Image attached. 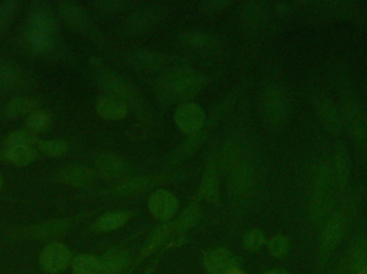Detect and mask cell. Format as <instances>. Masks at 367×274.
<instances>
[{
  "label": "cell",
  "mask_w": 367,
  "mask_h": 274,
  "mask_svg": "<svg viewBox=\"0 0 367 274\" xmlns=\"http://www.w3.org/2000/svg\"><path fill=\"white\" fill-rule=\"evenodd\" d=\"M206 77L192 68H173L166 70L156 79L154 90L164 104L186 103L201 91Z\"/></svg>",
  "instance_id": "1"
},
{
  "label": "cell",
  "mask_w": 367,
  "mask_h": 274,
  "mask_svg": "<svg viewBox=\"0 0 367 274\" xmlns=\"http://www.w3.org/2000/svg\"><path fill=\"white\" fill-rule=\"evenodd\" d=\"M358 196H347L342 205L331 213L322 224L319 242V271L322 272L330 261L331 256L344 239L358 206Z\"/></svg>",
  "instance_id": "2"
},
{
  "label": "cell",
  "mask_w": 367,
  "mask_h": 274,
  "mask_svg": "<svg viewBox=\"0 0 367 274\" xmlns=\"http://www.w3.org/2000/svg\"><path fill=\"white\" fill-rule=\"evenodd\" d=\"M335 190H338V188L335 183L332 166L328 162H322L315 173L310 203V220L316 225H322L332 213Z\"/></svg>",
  "instance_id": "3"
},
{
  "label": "cell",
  "mask_w": 367,
  "mask_h": 274,
  "mask_svg": "<svg viewBox=\"0 0 367 274\" xmlns=\"http://www.w3.org/2000/svg\"><path fill=\"white\" fill-rule=\"evenodd\" d=\"M289 98L282 85L268 86L262 97V112L264 118L272 127H282L288 119Z\"/></svg>",
  "instance_id": "4"
},
{
  "label": "cell",
  "mask_w": 367,
  "mask_h": 274,
  "mask_svg": "<svg viewBox=\"0 0 367 274\" xmlns=\"http://www.w3.org/2000/svg\"><path fill=\"white\" fill-rule=\"evenodd\" d=\"M98 81L108 95L118 98L125 102L127 105L131 104L134 109H138L136 106H139L141 112H144L145 105L142 102L139 91L122 76L113 73V72L104 71L98 76Z\"/></svg>",
  "instance_id": "5"
},
{
  "label": "cell",
  "mask_w": 367,
  "mask_h": 274,
  "mask_svg": "<svg viewBox=\"0 0 367 274\" xmlns=\"http://www.w3.org/2000/svg\"><path fill=\"white\" fill-rule=\"evenodd\" d=\"M367 267V238L359 236L340 258L333 274H359Z\"/></svg>",
  "instance_id": "6"
},
{
  "label": "cell",
  "mask_w": 367,
  "mask_h": 274,
  "mask_svg": "<svg viewBox=\"0 0 367 274\" xmlns=\"http://www.w3.org/2000/svg\"><path fill=\"white\" fill-rule=\"evenodd\" d=\"M343 125L359 146L367 145V116L354 102L348 101L342 109Z\"/></svg>",
  "instance_id": "7"
},
{
  "label": "cell",
  "mask_w": 367,
  "mask_h": 274,
  "mask_svg": "<svg viewBox=\"0 0 367 274\" xmlns=\"http://www.w3.org/2000/svg\"><path fill=\"white\" fill-rule=\"evenodd\" d=\"M206 116L198 104L192 102L180 104L174 113V123L182 133L194 134L201 131L206 125Z\"/></svg>",
  "instance_id": "8"
},
{
  "label": "cell",
  "mask_w": 367,
  "mask_h": 274,
  "mask_svg": "<svg viewBox=\"0 0 367 274\" xmlns=\"http://www.w3.org/2000/svg\"><path fill=\"white\" fill-rule=\"evenodd\" d=\"M204 261L210 274H242L238 258L228 250H212L206 254Z\"/></svg>",
  "instance_id": "9"
},
{
  "label": "cell",
  "mask_w": 367,
  "mask_h": 274,
  "mask_svg": "<svg viewBox=\"0 0 367 274\" xmlns=\"http://www.w3.org/2000/svg\"><path fill=\"white\" fill-rule=\"evenodd\" d=\"M71 261L69 249L59 242H52L44 248L40 256L42 268L50 273H58L65 270Z\"/></svg>",
  "instance_id": "10"
},
{
  "label": "cell",
  "mask_w": 367,
  "mask_h": 274,
  "mask_svg": "<svg viewBox=\"0 0 367 274\" xmlns=\"http://www.w3.org/2000/svg\"><path fill=\"white\" fill-rule=\"evenodd\" d=\"M148 209L155 219L168 221L174 217L178 209V201L175 195L166 190L159 189L150 195Z\"/></svg>",
  "instance_id": "11"
},
{
  "label": "cell",
  "mask_w": 367,
  "mask_h": 274,
  "mask_svg": "<svg viewBox=\"0 0 367 274\" xmlns=\"http://www.w3.org/2000/svg\"><path fill=\"white\" fill-rule=\"evenodd\" d=\"M332 169L338 191L344 192L350 179V157L344 142L335 144Z\"/></svg>",
  "instance_id": "12"
},
{
  "label": "cell",
  "mask_w": 367,
  "mask_h": 274,
  "mask_svg": "<svg viewBox=\"0 0 367 274\" xmlns=\"http://www.w3.org/2000/svg\"><path fill=\"white\" fill-rule=\"evenodd\" d=\"M27 27L41 33L55 35V20L51 10L47 7V3H33L28 14Z\"/></svg>",
  "instance_id": "13"
},
{
  "label": "cell",
  "mask_w": 367,
  "mask_h": 274,
  "mask_svg": "<svg viewBox=\"0 0 367 274\" xmlns=\"http://www.w3.org/2000/svg\"><path fill=\"white\" fill-rule=\"evenodd\" d=\"M317 111H318L321 123L326 128V131L330 132L333 135H338L342 132L343 127H344L342 112L330 99L322 98L319 100L317 103Z\"/></svg>",
  "instance_id": "14"
},
{
  "label": "cell",
  "mask_w": 367,
  "mask_h": 274,
  "mask_svg": "<svg viewBox=\"0 0 367 274\" xmlns=\"http://www.w3.org/2000/svg\"><path fill=\"white\" fill-rule=\"evenodd\" d=\"M96 112L103 119L120 120L127 116L128 105L118 98L106 95L97 100Z\"/></svg>",
  "instance_id": "15"
},
{
  "label": "cell",
  "mask_w": 367,
  "mask_h": 274,
  "mask_svg": "<svg viewBox=\"0 0 367 274\" xmlns=\"http://www.w3.org/2000/svg\"><path fill=\"white\" fill-rule=\"evenodd\" d=\"M96 165L106 177L116 178L129 173L130 166L125 160L112 153H102L96 159Z\"/></svg>",
  "instance_id": "16"
},
{
  "label": "cell",
  "mask_w": 367,
  "mask_h": 274,
  "mask_svg": "<svg viewBox=\"0 0 367 274\" xmlns=\"http://www.w3.org/2000/svg\"><path fill=\"white\" fill-rule=\"evenodd\" d=\"M60 181L72 187L82 188L89 185L95 179L92 169L83 165H69L59 172Z\"/></svg>",
  "instance_id": "17"
},
{
  "label": "cell",
  "mask_w": 367,
  "mask_h": 274,
  "mask_svg": "<svg viewBox=\"0 0 367 274\" xmlns=\"http://www.w3.org/2000/svg\"><path fill=\"white\" fill-rule=\"evenodd\" d=\"M130 61L142 71L158 72L166 65V57L154 52L138 51L132 53Z\"/></svg>",
  "instance_id": "18"
},
{
  "label": "cell",
  "mask_w": 367,
  "mask_h": 274,
  "mask_svg": "<svg viewBox=\"0 0 367 274\" xmlns=\"http://www.w3.org/2000/svg\"><path fill=\"white\" fill-rule=\"evenodd\" d=\"M3 155L8 163L23 167L36 161L38 152L31 146H5Z\"/></svg>",
  "instance_id": "19"
},
{
  "label": "cell",
  "mask_w": 367,
  "mask_h": 274,
  "mask_svg": "<svg viewBox=\"0 0 367 274\" xmlns=\"http://www.w3.org/2000/svg\"><path fill=\"white\" fill-rule=\"evenodd\" d=\"M166 176H147V177H138L128 181L122 182L117 187L114 188L113 194L126 195V194L136 193L145 191L148 188L155 187L160 182L166 181Z\"/></svg>",
  "instance_id": "20"
},
{
  "label": "cell",
  "mask_w": 367,
  "mask_h": 274,
  "mask_svg": "<svg viewBox=\"0 0 367 274\" xmlns=\"http://www.w3.org/2000/svg\"><path fill=\"white\" fill-rule=\"evenodd\" d=\"M54 36L41 33L37 30L26 27L24 33V42L29 51L35 54H44L51 51L53 47Z\"/></svg>",
  "instance_id": "21"
},
{
  "label": "cell",
  "mask_w": 367,
  "mask_h": 274,
  "mask_svg": "<svg viewBox=\"0 0 367 274\" xmlns=\"http://www.w3.org/2000/svg\"><path fill=\"white\" fill-rule=\"evenodd\" d=\"M60 17L68 25L75 29H85L87 27L88 20L84 10L75 3H60L59 8Z\"/></svg>",
  "instance_id": "22"
},
{
  "label": "cell",
  "mask_w": 367,
  "mask_h": 274,
  "mask_svg": "<svg viewBox=\"0 0 367 274\" xmlns=\"http://www.w3.org/2000/svg\"><path fill=\"white\" fill-rule=\"evenodd\" d=\"M128 257L127 252L122 250L114 249L108 252L101 261V274H115L118 273L122 268L127 265Z\"/></svg>",
  "instance_id": "23"
},
{
  "label": "cell",
  "mask_w": 367,
  "mask_h": 274,
  "mask_svg": "<svg viewBox=\"0 0 367 274\" xmlns=\"http://www.w3.org/2000/svg\"><path fill=\"white\" fill-rule=\"evenodd\" d=\"M36 100L28 97H17L8 102L5 107V114L9 118H19L29 115L37 109Z\"/></svg>",
  "instance_id": "24"
},
{
  "label": "cell",
  "mask_w": 367,
  "mask_h": 274,
  "mask_svg": "<svg viewBox=\"0 0 367 274\" xmlns=\"http://www.w3.org/2000/svg\"><path fill=\"white\" fill-rule=\"evenodd\" d=\"M200 195L202 196V199H208L210 201H217L218 197H220V183H218L215 169L212 164L208 166L203 178H202L201 185H200Z\"/></svg>",
  "instance_id": "25"
},
{
  "label": "cell",
  "mask_w": 367,
  "mask_h": 274,
  "mask_svg": "<svg viewBox=\"0 0 367 274\" xmlns=\"http://www.w3.org/2000/svg\"><path fill=\"white\" fill-rule=\"evenodd\" d=\"M130 212L128 211H112L108 212L102 215L95 223L97 231H111L117 229L124 225L129 220Z\"/></svg>",
  "instance_id": "26"
},
{
  "label": "cell",
  "mask_w": 367,
  "mask_h": 274,
  "mask_svg": "<svg viewBox=\"0 0 367 274\" xmlns=\"http://www.w3.org/2000/svg\"><path fill=\"white\" fill-rule=\"evenodd\" d=\"M74 274H101V261L93 255L76 256L72 261Z\"/></svg>",
  "instance_id": "27"
},
{
  "label": "cell",
  "mask_w": 367,
  "mask_h": 274,
  "mask_svg": "<svg viewBox=\"0 0 367 274\" xmlns=\"http://www.w3.org/2000/svg\"><path fill=\"white\" fill-rule=\"evenodd\" d=\"M200 217H201V211H200L198 204H190L178 218V221L173 224L174 231L178 233H185L189 231L190 228L194 227L198 223Z\"/></svg>",
  "instance_id": "28"
},
{
  "label": "cell",
  "mask_w": 367,
  "mask_h": 274,
  "mask_svg": "<svg viewBox=\"0 0 367 274\" xmlns=\"http://www.w3.org/2000/svg\"><path fill=\"white\" fill-rule=\"evenodd\" d=\"M52 125L51 114L42 109H36L29 114L26 119V127L31 133H43L48 131Z\"/></svg>",
  "instance_id": "29"
},
{
  "label": "cell",
  "mask_w": 367,
  "mask_h": 274,
  "mask_svg": "<svg viewBox=\"0 0 367 274\" xmlns=\"http://www.w3.org/2000/svg\"><path fill=\"white\" fill-rule=\"evenodd\" d=\"M180 40L182 44L194 47V49H210L215 44L212 36L201 33V31H194V30L180 33Z\"/></svg>",
  "instance_id": "30"
},
{
  "label": "cell",
  "mask_w": 367,
  "mask_h": 274,
  "mask_svg": "<svg viewBox=\"0 0 367 274\" xmlns=\"http://www.w3.org/2000/svg\"><path fill=\"white\" fill-rule=\"evenodd\" d=\"M156 19H157V15H155L152 11L138 12L130 17L127 28L130 33H143L155 24Z\"/></svg>",
  "instance_id": "31"
},
{
  "label": "cell",
  "mask_w": 367,
  "mask_h": 274,
  "mask_svg": "<svg viewBox=\"0 0 367 274\" xmlns=\"http://www.w3.org/2000/svg\"><path fill=\"white\" fill-rule=\"evenodd\" d=\"M172 228H173V225H160L156 227L146 240L143 248V254L152 253L154 250L160 247L166 241V238L169 237Z\"/></svg>",
  "instance_id": "32"
},
{
  "label": "cell",
  "mask_w": 367,
  "mask_h": 274,
  "mask_svg": "<svg viewBox=\"0 0 367 274\" xmlns=\"http://www.w3.org/2000/svg\"><path fill=\"white\" fill-rule=\"evenodd\" d=\"M37 148L48 157L58 158L67 152L68 144L63 139H39Z\"/></svg>",
  "instance_id": "33"
},
{
  "label": "cell",
  "mask_w": 367,
  "mask_h": 274,
  "mask_svg": "<svg viewBox=\"0 0 367 274\" xmlns=\"http://www.w3.org/2000/svg\"><path fill=\"white\" fill-rule=\"evenodd\" d=\"M39 139L36 137L35 134L26 130H17L12 132L6 137L5 146H31L37 147Z\"/></svg>",
  "instance_id": "34"
},
{
  "label": "cell",
  "mask_w": 367,
  "mask_h": 274,
  "mask_svg": "<svg viewBox=\"0 0 367 274\" xmlns=\"http://www.w3.org/2000/svg\"><path fill=\"white\" fill-rule=\"evenodd\" d=\"M19 70L9 63H0V89H9L17 83Z\"/></svg>",
  "instance_id": "35"
},
{
  "label": "cell",
  "mask_w": 367,
  "mask_h": 274,
  "mask_svg": "<svg viewBox=\"0 0 367 274\" xmlns=\"http://www.w3.org/2000/svg\"><path fill=\"white\" fill-rule=\"evenodd\" d=\"M268 251L275 258H282L292 249V243L286 236L278 235L268 241Z\"/></svg>",
  "instance_id": "36"
},
{
  "label": "cell",
  "mask_w": 367,
  "mask_h": 274,
  "mask_svg": "<svg viewBox=\"0 0 367 274\" xmlns=\"http://www.w3.org/2000/svg\"><path fill=\"white\" fill-rule=\"evenodd\" d=\"M266 243V236L259 229L248 231L244 237V247L250 251H257Z\"/></svg>",
  "instance_id": "37"
},
{
  "label": "cell",
  "mask_w": 367,
  "mask_h": 274,
  "mask_svg": "<svg viewBox=\"0 0 367 274\" xmlns=\"http://www.w3.org/2000/svg\"><path fill=\"white\" fill-rule=\"evenodd\" d=\"M17 8H19L17 1L10 0L0 3V29H3L9 23L14 13L17 11Z\"/></svg>",
  "instance_id": "38"
},
{
  "label": "cell",
  "mask_w": 367,
  "mask_h": 274,
  "mask_svg": "<svg viewBox=\"0 0 367 274\" xmlns=\"http://www.w3.org/2000/svg\"><path fill=\"white\" fill-rule=\"evenodd\" d=\"M250 173L246 171V169L240 167V169H236L231 179L232 190L234 192L244 191V190L247 189L248 185H250Z\"/></svg>",
  "instance_id": "39"
},
{
  "label": "cell",
  "mask_w": 367,
  "mask_h": 274,
  "mask_svg": "<svg viewBox=\"0 0 367 274\" xmlns=\"http://www.w3.org/2000/svg\"><path fill=\"white\" fill-rule=\"evenodd\" d=\"M246 14H245V21H247L250 25H254V24L260 23L264 19V14H262V8L257 7L256 5H252V7L248 8Z\"/></svg>",
  "instance_id": "40"
},
{
  "label": "cell",
  "mask_w": 367,
  "mask_h": 274,
  "mask_svg": "<svg viewBox=\"0 0 367 274\" xmlns=\"http://www.w3.org/2000/svg\"><path fill=\"white\" fill-rule=\"evenodd\" d=\"M229 3H230L229 1H222V0H213V1H203L200 3V7L203 11L213 12L228 7Z\"/></svg>",
  "instance_id": "41"
},
{
  "label": "cell",
  "mask_w": 367,
  "mask_h": 274,
  "mask_svg": "<svg viewBox=\"0 0 367 274\" xmlns=\"http://www.w3.org/2000/svg\"><path fill=\"white\" fill-rule=\"evenodd\" d=\"M99 7L103 10H122V8H125L126 3L122 1H102L98 3Z\"/></svg>",
  "instance_id": "42"
},
{
  "label": "cell",
  "mask_w": 367,
  "mask_h": 274,
  "mask_svg": "<svg viewBox=\"0 0 367 274\" xmlns=\"http://www.w3.org/2000/svg\"><path fill=\"white\" fill-rule=\"evenodd\" d=\"M264 274H292L290 272L286 271V270L282 269H274L271 270V271L266 272Z\"/></svg>",
  "instance_id": "43"
},
{
  "label": "cell",
  "mask_w": 367,
  "mask_h": 274,
  "mask_svg": "<svg viewBox=\"0 0 367 274\" xmlns=\"http://www.w3.org/2000/svg\"><path fill=\"white\" fill-rule=\"evenodd\" d=\"M3 176H1V174H0V191H1V189H3Z\"/></svg>",
  "instance_id": "44"
},
{
  "label": "cell",
  "mask_w": 367,
  "mask_h": 274,
  "mask_svg": "<svg viewBox=\"0 0 367 274\" xmlns=\"http://www.w3.org/2000/svg\"><path fill=\"white\" fill-rule=\"evenodd\" d=\"M359 274H367V267H365Z\"/></svg>",
  "instance_id": "45"
}]
</instances>
